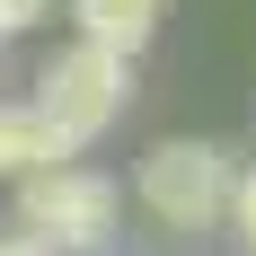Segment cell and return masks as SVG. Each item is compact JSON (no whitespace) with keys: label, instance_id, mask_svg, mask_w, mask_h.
<instances>
[{"label":"cell","instance_id":"obj_3","mask_svg":"<svg viewBox=\"0 0 256 256\" xmlns=\"http://www.w3.org/2000/svg\"><path fill=\"white\" fill-rule=\"evenodd\" d=\"M230 150L221 142H159L142 159V204L168 230H221V204H230Z\"/></svg>","mask_w":256,"mask_h":256},{"label":"cell","instance_id":"obj_7","mask_svg":"<svg viewBox=\"0 0 256 256\" xmlns=\"http://www.w3.org/2000/svg\"><path fill=\"white\" fill-rule=\"evenodd\" d=\"M44 9H53V0H0V36H26Z\"/></svg>","mask_w":256,"mask_h":256},{"label":"cell","instance_id":"obj_4","mask_svg":"<svg viewBox=\"0 0 256 256\" xmlns=\"http://www.w3.org/2000/svg\"><path fill=\"white\" fill-rule=\"evenodd\" d=\"M159 9L168 0H71V18H80V36H98V44H115V53H142L159 36Z\"/></svg>","mask_w":256,"mask_h":256},{"label":"cell","instance_id":"obj_1","mask_svg":"<svg viewBox=\"0 0 256 256\" xmlns=\"http://www.w3.org/2000/svg\"><path fill=\"white\" fill-rule=\"evenodd\" d=\"M124 106H132V53L98 44V36H80L71 53H53L44 80H36V115H44L62 142H98L106 124H124Z\"/></svg>","mask_w":256,"mask_h":256},{"label":"cell","instance_id":"obj_8","mask_svg":"<svg viewBox=\"0 0 256 256\" xmlns=\"http://www.w3.org/2000/svg\"><path fill=\"white\" fill-rule=\"evenodd\" d=\"M0 256H62L53 238H36V230H18V238H0Z\"/></svg>","mask_w":256,"mask_h":256},{"label":"cell","instance_id":"obj_5","mask_svg":"<svg viewBox=\"0 0 256 256\" xmlns=\"http://www.w3.org/2000/svg\"><path fill=\"white\" fill-rule=\"evenodd\" d=\"M71 159V142L36 115V106H0V177H26V168H53Z\"/></svg>","mask_w":256,"mask_h":256},{"label":"cell","instance_id":"obj_6","mask_svg":"<svg viewBox=\"0 0 256 256\" xmlns=\"http://www.w3.org/2000/svg\"><path fill=\"white\" fill-rule=\"evenodd\" d=\"M221 221H230V230L248 238V256H256V168H248V177H230V204H221Z\"/></svg>","mask_w":256,"mask_h":256},{"label":"cell","instance_id":"obj_2","mask_svg":"<svg viewBox=\"0 0 256 256\" xmlns=\"http://www.w3.org/2000/svg\"><path fill=\"white\" fill-rule=\"evenodd\" d=\"M115 212H124V194L98 168L53 159V168H26L18 177V221L36 238H53V248H106L115 238Z\"/></svg>","mask_w":256,"mask_h":256}]
</instances>
